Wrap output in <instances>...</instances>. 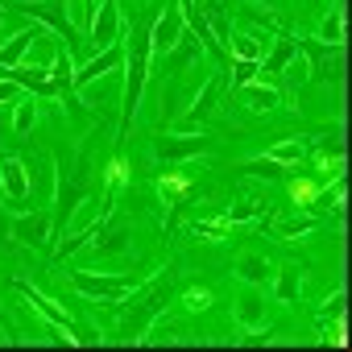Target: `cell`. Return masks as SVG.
<instances>
[{"instance_id": "5bb4252c", "label": "cell", "mask_w": 352, "mask_h": 352, "mask_svg": "<svg viewBox=\"0 0 352 352\" xmlns=\"http://www.w3.org/2000/svg\"><path fill=\"white\" fill-rule=\"evenodd\" d=\"M278 42L261 54V63H257V79H278L294 58H298V46H294V38L290 34H274Z\"/></svg>"}, {"instance_id": "277c9868", "label": "cell", "mask_w": 352, "mask_h": 352, "mask_svg": "<svg viewBox=\"0 0 352 352\" xmlns=\"http://www.w3.org/2000/svg\"><path fill=\"white\" fill-rule=\"evenodd\" d=\"M71 286H75L83 298L120 302L124 294H133L137 278H129V274H87V270H75V274H71Z\"/></svg>"}, {"instance_id": "5b68a950", "label": "cell", "mask_w": 352, "mask_h": 352, "mask_svg": "<svg viewBox=\"0 0 352 352\" xmlns=\"http://www.w3.org/2000/svg\"><path fill=\"white\" fill-rule=\"evenodd\" d=\"M183 30H187V21H183V9H179V0H166V13L153 21V30H149V50L153 54H170L174 46L183 42Z\"/></svg>"}, {"instance_id": "2e32d148", "label": "cell", "mask_w": 352, "mask_h": 352, "mask_svg": "<svg viewBox=\"0 0 352 352\" xmlns=\"http://www.w3.org/2000/svg\"><path fill=\"white\" fill-rule=\"evenodd\" d=\"M270 290H274V298H278V302L294 307V302H298V290H302V265H298V261H286L282 270H274Z\"/></svg>"}, {"instance_id": "8fae6325", "label": "cell", "mask_w": 352, "mask_h": 352, "mask_svg": "<svg viewBox=\"0 0 352 352\" xmlns=\"http://www.w3.org/2000/svg\"><path fill=\"white\" fill-rule=\"evenodd\" d=\"M212 149V137H195V133H166V137H153V153L166 157V162H183V157H195V153H208Z\"/></svg>"}, {"instance_id": "44dd1931", "label": "cell", "mask_w": 352, "mask_h": 352, "mask_svg": "<svg viewBox=\"0 0 352 352\" xmlns=\"http://www.w3.org/2000/svg\"><path fill=\"white\" fill-rule=\"evenodd\" d=\"M38 124V96H17V108H13V133L17 137H30Z\"/></svg>"}, {"instance_id": "9c48e42d", "label": "cell", "mask_w": 352, "mask_h": 352, "mask_svg": "<svg viewBox=\"0 0 352 352\" xmlns=\"http://www.w3.org/2000/svg\"><path fill=\"white\" fill-rule=\"evenodd\" d=\"M30 170H25V162L21 157H0V195L9 199V208H25V199H30Z\"/></svg>"}, {"instance_id": "d4e9b609", "label": "cell", "mask_w": 352, "mask_h": 352, "mask_svg": "<svg viewBox=\"0 0 352 352\" xmlns=\"http://www.w3.org/2000/svg\"><path fill=\"white\" fill-rule=\"evenodd\" d=\"M319 228V220H311V216H294V220H282V224H274V236L278 241H294V236H302V232H315Z\"/></svg>"}, {"instance_id": "ffe728a7", "label": "cell", "mask_w": 352, "mask_h": 352, "mask_svg": "<svg viewBox=\"0 0 352 352\" xmlns=\"http://www.w3.org/2000/svg\"><path fill=\"white\" fill-rule=\"evenodd\" d=\"M236 91L245 96V104H249L253 112H270V108L282 104V91H278V87H265V79H249V83L236 87Z\"/></svg>"}, {"instance_id": "f1b7e54d", "label": "cell", "mask_w": 352, "mask_h": 352, "mask_svg": "<svg viewBox=\"0 0 352 352\" xmlns=\"http://www.w3.org/2000/svg\"><path fill=\"white\" fill-rule=\"evenodd\" d=\"M162 191H170V199H183V195H187L191 187H187V179H179V174H170V179L162 183ZM170 208L179 212V204H170ZM174 212H170V220H166V224H174Z\"/></svg>"}, {"instance_id": "4fadbf2b", "label": "cell", "mask_w": 352, "mask_h": 352, "mask_svg": "<svg viewBox=\"0 0 352 352\" xmlns=\"http://www.w3.org/2000/svg\"><path fill=\"white\" fill-rule=\"evenodd\" d=\"M17 294H21V298H30V302H34V311H38L42 319H50L58 331H67V340H71V344H83V336H75L71 315H67L63 307H54V298H46V294H42V290H34L30 282H17Z\"/></svg>"}, {"instance_id": "30bf717a", "label": "cell", "mask_w": 352, "mask_h": 352, "mask_svg": "<svg viewBox=\"0 0 352 352\" xmlns=\"http://www.w3.org/2000/svg\"><path fill=\"white\" fill-rule=\"evenodd\" d=\"M224 87H228V83H224V71H216V75H212V79H208V83L199 87V96H195V104H191V112H187V116L179 120V133H195V129H199V124H204V120L212 116V108L220 104V96H224Z\"/></svg>"}, {"instance_id": "d6986e66", "label": "cell", "mask_w": 352, "mask_h": 352, "mask_svg": "<svg viewBox=\"0 0 352 352\" xmlns=\"http://www.w3.org/2000/svg\"><path fill=\"white\" fill-rule=\"evenodd\" d=\"M232 274H236L241 282H253V286H270V282H274V265H270L261 253H245V257H236Z\"/></svg>"}, {"instance_id": "4316f807", "label": "cell", "mask_w": 352, "mask_h": 352, "mask_svg": "<svg viewBox=\"0 0 352 352\" xmlns=\"http://www.w3.org/2000/svg\"><path fill=\"white\" fill-rule=\"evenodd\" d=\"M265 212V204H257V199H241V204H232V212L224 216L228 224H245V220H257Z\"/></svg>"}, {"instance_id": "9a60e30c", "label": "cell", "mask_w": 352, "mask_h": 352, "mask_svg": "<svg viewBox=\"0 0 352 352\" xmlns=\"http://www.w3.org/2000/svg\"><path fill=\"white\" fill-rule=\"evenodd\" d=\"M179 9H183V21L191 25V34H199L204 50H208V54H216V58H220V67H228V50H224L216 38H212L208 21H204V13H199V0H179Z\"/></svg>"}, {"instance_id": "8992f818", "label": "cell", "mask_w": 352, "mask_h": 352, "mask_svg": "<svg viewBox=\"0 0 352 352\" xmlns=\"http://www.w3.org/2000/svg\"><path fill=\"white\" fill-rule=\"evenodd\" d=\"M120 34H124V17H120V9L112 5V0H104V5L96 9V17H91V30H87V46L100 54V50L116 46V42H120Z\"/></svg>"}, {"instance_id": "e575fe53", "label": "cell", "mask_w": 352, "mask_h": 352, "mask_svg": "<svg viewBox=\"0 0 352 352\" xmlns=\"http://www.w3.org/2000/svg\"><path fill=\"white\" fill-rule=\"evenodd\" d=\"M331 5H340V9H344V0H331Z\"/></svg>"}, {"instance_id": "6da1fadb", "label": "cell", "mask_w": 352, "mask_h": 352, "mask_svg": "<svg viewBox=\"0 0 352 352\" xmlns=\"http://www.w3.org/2000/svg\"><path fill=\"white\" fill-rule=\"evenodd\" d=\"M153 50H149V34L129 25L124 30V96H120V124H116V149H124V133L141 108V91H145V75H149Z\"/></svg>"}, {"instance_id": "603a6c76", "label": "cell", "mask_w": 352, "mask_h": 352, "mask_svg": "<svg viewBox=\"0 0 352 352\" xmlns=\"http://www.w3.org/2000/svg\"><path fill=\"white\" fill-rule=\"evenodd\" d=\"M54 54H58V50H54V38H50V30H42V34L34 38V46H30V54H25V58H30L34 67H42V71H50V63H54Z\"/></svg>"}, {"instance_id": "cb8c5ba5", "label": "cell", "mask_w": 352, "mask_h": 352, "mask_svg": "<svg viewBox=\"0 0 352 352\" xmlns=\"http://www.w3.org/2000/svg\"><path fill=\"white\" fill-rule=\"evenodd\" d=\"M319 42H344V9L340 5H331V13H323V21H319Z\"/></svg>"}, {"instance_id": "52a82bcc", "label": "cell", "mask_w": 352, "mask_h": 352, "mask_svg": "<svg viewBox=\"0 0 352 352\" xmlns=\"http://www.w3.org/2000/svg\"><path fill=\"white\" fill-rule=\"evenodd\" d=\"M232 315L245 331H261L265 327V286H253V282H241L236 298H232Z\"/></svg>"}, {"instance_id": "484cf974", "label": "cell", "mask_w": 352, "mask_h": 352, "mask_svg": "<svg viewBox=\"0 0 352 352\" xmlns=\"http://www.w3.org/2000/svg\"><path fill=\"white\" fill-rule=\"evenodd\" d=\"M241 170H245V174H253V179H282V170H286V166L261 153V157H253V162H245Z\"/></svg>"}, {"instance_id": "f546056e", "label": "cell", "mask_w": 352, "mask_h": 352, "mask_svg": "<svg viewBox=\"0 0 352 352\" xmlns=\"http://www.w3.org/2000/svg\"><path fill=\"white\" fill-rule=\"evenodd\" d=\"M208 302H212V298H208V290H191V294H187V307H191V311H204Z\"/></svg>"}, {"instance_id": "83f0119b", "label": "cell", "mask_w": 352, "mask_h": 352, "mask_svg": "<svg viewBox=\"0 0 352 352\" xmlns=\"http://www.w3.org/2000/svg\"><path fill=\"white\" fill-rule=\"evenodd\" d=\"M249 79H257V58H236L232 63V87H245Z\"/></svg>"}, {"instance_id": "d6a6232c", "label": "cell", "mask_w": 352, "mask_h": 352, "mask_svg": "<svg viewBox=\"0 0 352 352\" xmlns=\"http://www.w3.org/2000/svg\"><path fill=\"white\" fill-rule=\"evenodd\" d=\"M261 5H265L270 13H282V9H286V0H261Z\"/></svg>"}, {"instance_id": "ac0fdd59", "label": "cell", "mask_w": 352, "mask_h": 352, "mask_svg": "<svg viewBox=\"0 0 352 352\" xmlns=\"http://www.w3.org/2000/svg\"><path fill=\"white\" fill-rule=\"evenodd\" d=\"M294 46H298L307 71H323V63H327L331 54H344V42L331 46V42H319V38H294Z\"/></svg>"}, {"instance_id": "7a4b0ae2", "label": "cell", "mask_w": 352, "mask_h": 352, "mask_svg": "<svg viewBox=\"0 0 352 352\" xmlns=\"http://www.w3.org/2000/svg\"><path fill=\"white\" fill-rule=\"evenodd\" d=\"M170 286H174V274H170V270H166V274H153V278L141 282V286H133V307H129V315H124V323H120V340L141 344V340L149 336L153 319L166 311Z\"/></svg>"}, {"instance_id": "3957f363", "label": "cell", "mask_w": 352, "mask_h": 352, "mask_svg": "<svg viewBox=\"0 0 352 352\" xmlns=\"http://www.w3.org/2000/svg\"><path fill=\"white\" fill-rule=\"evenodd\" d=\"M9 9H17V13H25V17H34L38 25H46L50 34H63L67 38V50H71V58L87 46V34L71 21V9H67V0H5Z\"/></svg>"}, {"instance_id": "d590c367", "label": "cell", "mask_w": 352, "mask_h": 352, "mask_svg": "<svg viewBox=\"0 0 352 352\" xmlns=\"http://www.w3.org/2000/svg\"><path fill=\"white\" fill-rule=\"evenodd\" d=\"M0 13H5V9H0Z\"/></svg>"}, {"instance_id": "4dcf8cb0", "label": "cell", "mask_w": 352, "mask_h": 352, "mask_svg": "<svg viewBox=\"0 0 352 352\" xmlns=\"http://www.w3.org/2000/svg\"><path fill=\"white\" fill-rule=\"evenodd\" d=\"M17 96H21V87H17V83L0 79V104H5V100H17Z\"/></svg>"}, {"instance_id": "1f68e13d", "label": "cell", "mask_w": 352, "mask_h": 352, "mask_svg": "<svg viewBox=\"0 0 352 352\" xmlns=\"http://www.w3.org/2000/svg\"><path fill=\"white\" fill-rule=\"evenodd\" d=\"M79 5H83V17L91 21V17H96V0H79ZM87 30H91V25H87Z\"/></svg>"}, {"instance_id": "7402d4cb", "label": "cell", "mask_w": 352, "mask_h": 352, "mask_svg": "<svg viewBox=\"0 0 352 352\" xmlns=\"http://www.w3.org/2000/svg\"><path fill=\"white\" fill-rule=\"evenodd\" d=\"M265 157H274V162H282V166H294V162H302V157H307V141H298V137L278 141V145H270V149H265Z\"/></svg>"}, {"instance_id": "836d02e7", "label": "cell", "mask_w": 352, "mask_h": 352, "mask_svg": "<svg viewBox=\"0 0 352 352\" xmlns=\"http://www.w3.org/2000/svg\"><path fill=\"white\" fill-rule=\"evenodd\" d=\"M0 228H9V220H5V212H0Z\"/></svg>"}, {"instance_id": "ba28073f", "label": "cell", "mask_w": 352, "mask_h": 352, "mask_svg": "<svg viewBox=\"0 0 352 352\" xmlns=\"http://www.w3.org/2000/svg\"><path fill=\"white\" fill-rule=\"evenodd\" d=\"M9 232L30 245V249H54V232H50V216L46 212H21L9 220Z\"/></svg>"}, {"instance_id": "e0dca14e", "label": "cell", "mask_w": 352, "mask_h": 352, "mask_svg": "<svg viewBox=\"0 0 352 352\" xmlns=\"http://www.w3.org/2000/svg\"><path fill=\"white\" fill-rule=\"evenodd\" d=\"M42 30H46V25L34 21V25H25L21 34H13L9 42H0V67H21V58L30 54V46H34V38H38Z\"/></svg>"}, {"instance_id": "7c38bea8", "label": "cell", "mask_w": 352, "mask_h": 352, "mask_svg": "<svg viewBox=\"0 0 352 352\" xmlns=\"http://www.w3.org/2000/svg\"><path fill=\"white\" fill-rule=\"evenodd\" d=\"M120 67H124V34H120V42H116V46H108V50H100L96 58H87V63L75 71L71 87L79 91V87H87L91 79H100V75H108V71H120Z\"/></svg>"}]
</instances>
